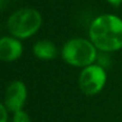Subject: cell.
<instances>
[{
	"label": "cell",
	"mask_w": 122,
	"mask_h": 122,
	"mask_svg": "<svg viewBox=\"0 0 122 122\" xmlns=\"http://www.w3.org/2000/svg\"><path fill=\"white\" fill-rule=\"evenodd\" d=\"M97 48L85 38H72L64 44L62 59L71 66L87 67L93 65L97 57Z\"/></svg>",
	"instance_id": "obj_2"
},
{
	"label": "cell",
	"mask_w": 122,
	"mask_h": 122,
	"mask_svg": "<svg viewBox=\"0 0 122 122\" xmlns=\"http://www.w3.org/2000/svg\"><path fill=\"white\" fill-rule=\"evenodd\" d=\"M108 3H110L114 6H118L120 4H122V0H107Z\"/></svg>",
	"instance_id": "obj_10"
},
{
	"label": "cell",
	"mask_w": 122,
	"mask_h": 122,
	"mask_svg": "<svg viewBox=\"0 0 122 122\" xmlns=\"http://www.w3.org/2000/svg\"><path fill=\"white\" fill-rule=\"evenodd\" d=\"M13 122H31L29 115L24 110H19L13 114Z\"/></svg>",
	"instance_id": "obj_8"
},
{
	"label": "cell",
	"mask_w": 122,
	"mask_h": 122,
	"mask_svg": "<svg viewBox=\"0 0 122 122\" xmlns=\"http://www.w3.org/2000/svg\"><path fill=\"white\" fill-rule=\"evenodd\" d=\"M107 81V73L99 65L85 67L79 77V87L84 95L93 96L102 91Z\"/></svg>",
	"instance_id": "obj_4"
},
{
	"label": "cell",
	"mask_w": 122,
	"mask_h": 122,
	"mask_svg": "<svg viewBox=\"0 0 122 122\" xmlns=\"http://www.w3.org/2000/svg\"><path fill=\"white\" fill-rule=\"evenodd\" d=\"M23 46L19 40L15 37H3L0 40V59L6 62H11L20 57Z\"/></svg>",
	"instance_id": "obj_6"
},
{
	"label": "cell",
	"mask_w": 122,
	"mask_h": 122,
	"mask_svg": "<svg viewBox=\"0 0 122 122\" xmlns=\"http://www.w3.org/2000/svg\"><path fill=\"white\" fill-rule=\"evenodd\" d=\"M42 24V17L35 9H20L7 19L10 34L17 38H28L35 35Z\"/></svg>",
	"instance_id": "obj_3"
},
{
	"label": "cell",
	"mask_w": 122,
	"mask_h": 122,
	"mask_svg": "<svg viewBox=\"0 0 122 122\" xmlns=\"http://www.w3.org/2000/svg\"><path fill=\"white\" fill-rule=\"evenodd\" d=\"M32 50H34L35 56L41 60H53V59H55V56L57 54L55 44L48 40H42V41L36 42L34 44Z\"/></svg>",
	"instance_id": "obj_7"
},
{
	"label": "cell",
	"mask_w": 122,
	"mask_h": 122,
	"mask_svg": "<svg viewBox=\"0 0 122 122\" xmlns=\"http://www.w3.org/2000/svg\"><path fill=\"white\" fill-rule=\"evenodd\" d=\"M89 36L97 49L116 51L122 48V19L114 15H102L91 23Z\"/></svg>",
	"instance_id": "obj_1"
},
{
	"label": "cell",
	"mask_w": 122,
	"mask_h": 122,
	"mask_svg": "<svg viewBox=\"0 0 122 122\" xmlns=\"http://www.w3.org/2000/svg\"><path fill=\"white\" fill-rule=\"evenodd\" d=\"M0 112H1V121L0 122H7V112H9V110L4 105V103L0 105Z\"/></svg>",
	"instance_id": "obj_9"
},
{
	"label": "cell",
	"mask_w": 122,
	"mask_h": 122,
	"mask_svg": "<svg viewBox=\"0 0 122 122\" xmlns=\"http://www.w3.org/2000/svg\"><path fill=\"white\" fill-rule=\"evenodd\" d=\"M25 101H26V86L24 85V83L19 80L12 81L6 89L4 105L7 108L9 111L17 112L19 110H23Z\"/></svg>",
	"instance_id": "obj_5"
}]
</instances>
